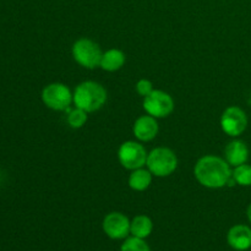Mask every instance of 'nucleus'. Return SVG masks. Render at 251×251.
I'll list each match as a JSON object with an SVG mask.
<instances>
[{
	"mask_svg": "<svg viewBox=\"0 0 251 251\" xmlns=\"http://www.w3.org/2000/svg\"><path fill=\"white\" fill-rule=\"evenodd\" d=\"M225 159L233 168L247 163L249 159V147L242 140H233L226 146Z\"/></svg>",
	"mask_w": 251,
	"mask_h": 251,
	"instance_id": "obj_11",
	"label": "nucleus"
},
{
	"mask_svg": "<svg viewBox=\"0 0 251 251\" xmlns=\"http://www.w3.org/2000/svg\"><path fill=\"white\" fill-rule=\"evenodd\" d=\"M146 114L152 115L156 119L167 118L173 113L174 100L169 93L162 90H153L149 96L144 97L142 102Z\"/></svg>",
	"mask_w": 251,
	"mask_h": 251,
	"instance_id": "obj_7",
	"label": "nucleus"
},
{
	"mask_svg": "<svg viewBox=\"0 0 251 251\" xmlns=\"http://www.w3.org/2000/svg\"><path fill=\"white\" fill-rule=\"evenodd\" d=\"M227 242L234 250H248L251 248V228L245 225L233 226L227 234Z\"/></svg>",
	"mask_w": 251,
	"mask_h": 251,
	"instance_id": "obj_12",
	"label": "nucleus"
},
{
	"mask_svg": "<svg viewBox=\"0 0 251 251\" xmlns=\"http://www.w3.org/2000/svg\"><path fill=\"white\" fill-rule=\"evenodd\" d=\"M66 112L68 113V124L69 126L73 127V129H81V127L85 126V124L87 123V112L80 109V108L75 107L74 109L69 108Z\"/></svg>",
	"mask_w": 251,
	"mask_h": 251,
	"instance_id": "obj_17",
	"label": "nucleus"
},
{
	"mask_svg": "<svg viewBox=\"0 0 251 251\" xmlns=\"http://www.w3.org/2000/svg\"><path fill=\"white\" fill-rule=\"evenodd\" d=\"M220 124L225 134L230 137H238L247 130L248 115L238 105H230L221 115Z\"/></svg>",
	"mask_w": 251,
	"mask_h": 251,
	"instance_id": "obj_8",
	"label": "nucleus"
},
{
	"mask_svg": "<svg viewBox=\"0 0 251 251\" xmlns=\"http://www.w3.org/2000/svg\"><path fill=\"white\" fill-rule=\"evenodd\" d=\"M247 216H248V220H249V222L251 223V202H250V205L248 206V210H247Z\"/></svg>",
	"mask_w": 251,
	"mask_h": 251,
	"instance_id": "obj_20",
	"label": "nucleus"
},
{
	"mask_svg": "<svg viewBox=\"0 0 251 251\" xmlns=\"http://www.w3.org/2000/svg\"><path fill=\"white\" fill-rule=\"evenodd\" d=\"M159 125L158 122L152 115H141L135 120L132 125V132L136 140L140 142H150L158 135Z\"/></svg>",
	"mask_w": 251,
	"mask_h": 251,
	"instance_id": "obj_10",
	"label": "nucleus"
},
{
	"mask_svg": "<svg viewBox=\"0 0 251 251\" xmlns=\"http://www.w3.org/2000/svg\"><path fill=\"white\" fill-rule=\"evenodd\" d=\"M42 102L47 108L55 112H64L74 103V92L61 82H53L47 85L42 91Z\"/></svg>",
	"mask_w": 251,
	"mask_h": 251,
	"instance_id": "obj_5",
	"label": "nucleus"
},
{
	"mask_svg": "<svg viewBox=\"0 0 251 251\" xmlns=\"http://www.w3.org/2000/svg\"><path fill=\"white\" fill-rule=\"evenodd\" d=\"M107 91L96 81H83L74 91V104L88 114L97 112L107 102Z\"/></svg>",
	"mask_w": 251,
	"mask_h": 251,
	"instance_id": "obj_2",
	"label": "nucleus"
},
{
	"mask_svg": "<svg viewBox=\"0 0 251 251\" xmlns=\"http://www.w3.org/2000/svg\"><path fill=\"white\" fill-rule=\"evenodd\" d=\"M235 184L240 186H251V166L248 163L234 167L232 173Z\"/></svg>",
	"mask_w": 251,
	"mask_h": 251,
	"instance_id": "obj_16",
	"label": "nucleus"
},
{
	"mask_svg": "<svg viewBox=\"0 0 251 251\" xmlns=\"http://www.w3.org/2000/svg\"><path fill=\"white\" fill-rule=\"evenodd\" d=\"M149 152L146 151L144 145L137 141H125L120 145L118 150V159L122 167L127 171L142 168L146 166Z\"/></svg>",
	"mask_w": 251,
	"mask_h": 251,
	"instance_id": "obj_6",
	"label": "nucleus"
},
{
	"mask_svg": "<svg viewBox=\"0 0 251 251\" xmlns=\"http://www.w3.org/2000/svg\"><path fill=\"white\" fill-rule=\"evenodd\" d=\"M129 218L122 212H110L104 217L102 223L103 230L110 239H125L130 233Z\"/></svg>",
	"mask_w": 251,
	"mask_h": 251,
	"instance_id": "obj_9",
	"label": "nucleus"
},
{
	"mask_svg": "<svg viewBox=\"0 0 251 251\" xmlns=\"http://www.w3.org/2000/svg\"><path fill=\"white\" fill-rule=\"evenodd\" d=\"M125 61H126V56L124 51L117 48H110L103 51L100 68L108 73H115L125 65Z\"/></svg>",
	"mask_w": 251,
	"mask_h": 251,
	"instance_id": "obj_13",
	"label": "nucleus"
},
{
	"mask_svg": "<svg viewBox=\"0 0 251 251\" xmlns=\"http://www.w3.org/2000/svg\"><path fill=\"white\" fill-rule=\"evenodd\" d=\"M152 179H153V174L147 168L142 167V168H137L131 171L127 184H129L131 190L141 193V191L147 190L151 186Z\"/></svg>",
	"mask_w": 251,
	"mask_h": 251,
	"instance_id": "obj_14",
	"label": "nucleus"
},
{
	"mask_svg": "<svg viewBox=\"0 0 251 251\" xmlns=\"http://www.w3.org/2000/svg\"><path fill=\"white\" fill-rule=\"evenodd\" d=\"M135 88H136V92L141 97H146V96H149L154 90L153 83L150 80H147V78H141V80L137 81L136 85H135Z\"/></svg>",
	"mask_w": 251,
	"mask_h": 251,
	"instance_id": "obj_19",
	"label": "nucleus"
},
{
	"mask_svg": "<svg viewBox=\"0 0 251 251\" xmlns=\"http://www.w3.org/2000/svg\"><path fill=\"white\" fill-rule=\"evenodd\" d=\"M152 230H153V222L149 216L139 215L132 218L130 222V233L132 237L145 239L151 234Z\"/></svg>",
	"mask_w": 251,
	"mask_h": 251,
	"instance_id": "obj_15",
	"label": "nucleus"
},
{
	"mask_svg": "<svg viewBox=\"0 0 251 251\" xmlns=\"http://www.w3.org/2000/svg\"><path fill=\"white\" fill-rule=\"evenodd\" d=\"M146 167L153 176L166 178L172 176L178 168V157L176 152L168 147H156L149 152Z\"/></svg>",
	"mask_w": 251,
	"mask_h": 251,
	"instance_id": "obj_3",
	"label": "nucleus"
},
{
	"mask_svg": "<svg viewBox=\"0 0 251 251\" xmlns=\"http://www.w3.org/2000/svg\"><path fill=\"white\" fill-rule=\"evenodd\" d=\"M232 167L225 158L206 154L196 162L194 176L199 184L207 189H222L232 179Z\"/></svg>",
	"mask_w": 251,
	"mask_h": 251,
	"instance_id": "obj_1",
	"label": "nucleus"
},
{
	"mask_svg": "<svg viewBox=\"0 0 251 251\" xmlns=\"http://www.w3.org/2000/svg\"><path fill=\"white\" fill-rule=\"evenodd\" d=\"M120 251H151L147 243L141 238L131 237L127 238L122 245Z\"/></svg>",
	"mask_w": 251,
	"mask_h": 251,
	"instance_id": "obj_18",
	"label": "nucleus"
},
{
	"mask_svg": "<svg viewBox=\"0 0 251 251\" xmlns=\"http://www.w3.org/2000/svg\"><path fill=\"white\" fill-rule=\"evenodd\" d=\"M71 54L76 63L87 70L100 68L103 51L98 43L90 38H78L71 48Z\"/></svg>",
	"mask_w": 251,
	"mask_h": 251,
	"instance_id": "obj_4",
	"label": "nucleus"
}]
</instances>
